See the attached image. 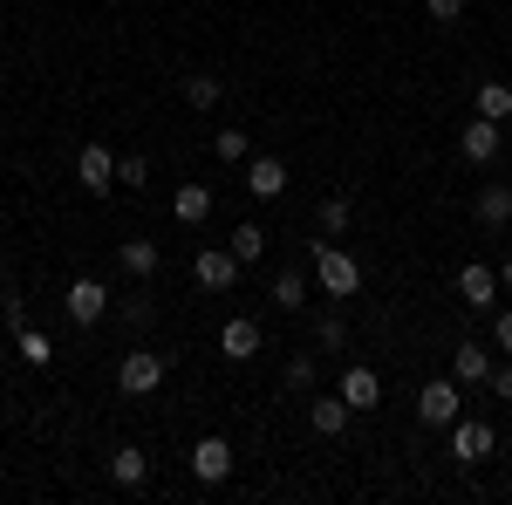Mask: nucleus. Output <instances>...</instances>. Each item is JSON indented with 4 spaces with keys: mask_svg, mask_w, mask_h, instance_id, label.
<instances>
[{
    "mask_svg": "<svg viewBox=\"0 0 512 505\" xmlns=\"http://www.w3.org/2000/svg\"><path fill=\"white\" fill-rule=\"evenodd\" d=\"M226 246L239 253V267H253V260L267 253V226H253V219H246V226H233V239H226Z\"/></svg>",
    "mask_w": 512,
    "mask_h": 505,
    "instance_id": "a878e982",
    "label": "nucleus"
},
{
    "mask_svg": "<svg viewBox=\"0 0 512 505\" xmlns=\"http://www.w3.org/2000/svg\"><path fill=\"white\" fill-rule=\"evenodd\" d=\"M0 287H7V260H0Z\"/></svg>",
    "mask_w": 512,
    "mask_h": 505,
    "instance_id": "72a5a7b5",
    "label": "nucleus"
},
{
    "mask_svg": "<svg viewBox=\"0 0 512 505\" xmlns=\"http://www.w3.org/2000/svg\"><path fill=\"white\" fill-rule=\"evenodd\" d=\"M219 96H226V82H219V76H205V69L185 76V103H192V110H219Z\"/></svg>",
    "mask_w": 512,
    "mask_h": 505,
    "instance_id": "4be33fe9",
    "label": "nucleus"
},
{
    "mask_svg": "<svg viewBox=\"0 0 512 505\" xmlns=\"http://www.w3.org/2000/svg\"><path fill=\"white\" fill-rule=\"evenodd\" d=\"M212 157H219V164H246V157H253V137H246V130H219V137H212Z\"/></svg>",
    "mask_w": 512,
    "mask_h": 505,
    "instance_id": "bb28decb",
    "label": "nucleus"
},
{
    "mask_svg": "<svg viewBox=\"0 0 512 505\" xmlns=\"http://www.w3.org/2000/svg\"><path fill=\"white\" fill-rule=\"evenodd\" d=\"M260 349H267V335H260L253 314H233V321L219 328V355H226V362H253Z\"/></svg>",
    "mask_w": 512,
    "mask_h": 505,
    "instance_id": "0eeeda50",
    "label": "nucleus"
},
{
    "mask_svg": "<svg viewBox=\"0 0 512 505\" xmlns=\"http://www.w3.org/2000/svg\"><path fill=\"white\" fill-rule=\"evenodd\" d=\"M315 342H321V349H342V342H349V321H342V314H321V321H315Z\"/></svg>",
    "mask_w": 512,
    "mask_h": 505,
    "instance_id": "c85d7f7f",
    "label": "nucleus"
},
{
    "mask_svg": "<svg viewBox=\"0 0 512 505\" xmlns=\"http://www.w3.org/2000/svg\"><path fill=\"white\" fill-rule=\"evenodd\" d=\"M117 383H123V396H151V389H164V355L158 349H130L117 362Z\"/></svg>",
    "mask_w": 512,
    "mask_h": 505,
    "instance_id": "f03ea898",
    "label": "nucleus"
},
{
    "mask_svg": "<svg viewBox=\"0 0 512 505\" xmlns=\"http://www.w3.org/2000/svg\"><path fill=\"white\" fill-rule=\"evenodd\" d=\"M492 444H499V437H492V424H478V417H458V424H451V458H458V465H485Z\"/></svg>",
    "mask_w": 512,
    "mask_h": 505,
    "instance_id": "6e6552de",
    "label": "nucleus"
},
{
    "mask_svg": "<svg viewBox=\"0 0 512 505\" xmlns=\"http://www.w3.org/2000/svg\"><path fill=\"white\" fill-rule=\"evenodd\" d=\"M492 342H499V349L512 355V308H499V314H492Z\"/></svg>",
    "mask_w": 512,
    "mask_h": 505,
    "instance_id": "2f4dec72",
    "label": "nucleus"
},
{
    "mask_svg": "<svg viewBox=\"0 0 512 505\" xmlns=\"http://www.w3.org/2000/svg\"><path fill=\"white\" fill-rule=\"evenodd\" d=\"M485 389H492L499 403H512V355H506V362H492V376H485Z\"/></svg>",
    "mask_w": 512,
    "mask_h": 505,
    "instance_id": "7c9ffc66",
    "label": "nucleus"
},
{
    "mask_svg": "<svg viewBox=\"0 0 512 505\" xmlns=\"http://www.w3.org/2000/svg\"><path fill=\"white\" fill-rule=\"evenodd\" d=\"M451 369H458V383H478V389H485V376H492V349L458 342V349H451Z\"/></svg>",
    "mask_w": 512,
    "mask_h": 505,
    "instance_id": "6ab92c4d",
    "label": "nucleus"
},
{
    "mask_svg": "<svg viewBox=\"0 0 512 505\" xmlns=\"http://www.w3.org/2000/svg\"><path fill=\"white\" fill-rule=\"evenodd\" d=\"M14 342H21V362H28V369H48V362H55V342L41 335L35 321H28V328H14Z\"/></svg>",
    "mask_w": 512,
    "mask_h": 505,
    "instance_id": "5701e85b",
    "label": "nucleus"
},
{
    "mask_svg": "<svg viewBox=\"0 0 512 505\" xmlns=\"http://www.w3.org/2000/svg\"><path fill=\"white\" fill-rule=\"evenodd\" d=\"M198 287H205V294H226V287H239V273H246V267H239V253H233V246H212V253H198Z\"/></svg>",
    "mask_w": 512,
    "mask_h": 505,
    "instance_id": "1a4fd4ad",
    "label": "nucleus"
},
{
    "mask_svg": "<svg viewBox=\"0 0 512 505\" xmlns=\"http://www.w3.org/2000/svg\"><path fill=\"white\" fill-rule=\"evenodd\" d=\"M246 192L253 198H280L287 192V164H280V157H246Z\"/></svg>",
    "mask_w": 512,
    "mask_h": 505,
    "instance_id": "2eb2a0df",
    "label": "nucleus"
},
{
    "mask_svg": "<svg viewBox=\"0 0 512 505\" xmlns=\"http://www.w3.org/2000/svg\"><path fill=\"white\" fill-rule=\"evenodd\" d=\"M233 465H239V451L226 444V437H198V444H192V478H198V485H226Z\"/></svg>",
    "mask_w": 512,
    "mask_h": 505,
    "instance_id": "7ed1b4c3",
    "label": "nucleus"
},
{
    "mask_svg": "<svg viewBox=\"0 0 512 505\" xmlns=\"http://www.w3.org/2000/svg\"><path fill=\"white\" fill-rule=\"evenodd\" d=\"M315 280L335 308H349L355 294H362V267H355L349 246H335V239H315Z\"/></svg>",
    "mask_w": 512,
    "mask_h": 505,
    "instance_id": "f257e3e1",
    "label": "nucleus"
},
{
    "mask_svg": "<svg viewBox=\"0 0 512 505\" xmlns=\"http://www.w3.org/2000/svg\"><path fill=\"white\" fill-rule=\"evenodd\" d=\"M76 178H82V192H117V157L103 151V144H82L76 151Z\"/></svg>",
    "mask_w": 512,
    "mask_h": 505,
    "instance_id": "9d476101",
    "label": "nucleus"
},
{
    "mask_svg": "<svg viewBox=\"0 0 512 505\" xmlns=\"http://www.w3.org/2000/svg\"><path fill=\"white\" fill-rule=\"evenodd\" d=\"M117 260H123V273H130V280H151V273L164 267L158 239H123V246H117Z\"/></svg>",
    "mask_w": 512,
    "mask_h": 505,
    "instance_id": "a211bd4d",
    "label": "nucleus"
},
{
    "mask_svg": "<svg viewBox=\"0 0 512 505\" xmlns=\"http://www.w3.org/2000/svg\"><path fill=\"white\" fill-rule=\"evenodd\" d=\"M267 301H274L280 314H294V308H308V273L301 267H280L274 280H267Z\"/></svg>",
    "mask_w": 512,
    "mask_h": 505,
    "instance_id": "dca6fc26",
    "label": "nucleus"
},
{
    "mask_svg": "<svg viewBox=\"0 0 512 505\" xmlns=\"http://www.w3.org/2000/svg\"><path fill=\"white\" fill-rule=\"evenodd\" d=\"M110 478H117L123 492H137V485H144V478H151V458H144V451H137V444H123L117 458H110Z\"/></svg>",
    "mask_w": 512,
    "mask_h": 505,
    "instance_id": "aec40b11",
    "label": "nucleus"
},
{
    "mask_svg": "<svg viewBox=\"0 0 512 505\" xmlns=\"http://www.w3.org/2000/svg\"><path fill=\"white\" fill-rule=\"evenodd\" d=\"M349 219H355V198H349V192H328V198H321L315 226H321L328 239H335V233H349Z\"/></svg>",
    "mask_w": 512,
    "mask_h": 505,
    "instance_id": "412c9836",
    "label": "nucleus"
},
{
    "mask_svg": "<svg viewBox=\"0 0 512 505\" xmlns=\"http://www.w3.org/2000/svg\"><path fill=\"white\" fill-rule=\"evenodd\" d=\"M171 219L178 226H205L212 219V185H178L171 192Z\"/></svg>",
    "mask_w": 512,
    "mask_h": 505,
    "instance_id": "f3484780",
    "label": "nucleus"
},
{
    "mask_svg": "<svg viewBox=\"0 0 512 505\" xmlns=\"http://www.w3.org/2000/svg\"><path fill=\"white\" fill-rule=\"evenodd\" d=\"M349 396H342V389H335V396H308V424L321 430V437H342V430H349Z\"/></svg>",
    "mask_w": 512,
    "mask_h": 505,
    "instance_id": "ddd939ff",
    "label": "nucleus"
},
{
    "mask_svg": "<svg viewBox=\"0 0 512 505\" xmlns=\"http://www.w3.org/2000/svg\"><path fill=\"white\" fill-rule=\"evenodd\" d=\"M458 301H465V308H499V273L492 267H478V260H465V267H458Z\"/></svg>",
    "mask_w": 512,
    "mask_h": 505,
    "instance_id": "9b49d317",
    "label": "nucleus"
},
{
    "mask_svg": "<svg viewBox=\"0 0 512 505\" xmlns=\"http://www.w3.org/2000/svg\"><path fill=\"white\" fill-rule=\"evenodd\" d=\"M499 144H506V123H492V117H472L458 130V157H465V164H492Z\"/></svg>",
    "mask_w": 512,
    "mask_h": 505,
    "instance_id": "423d86ee",
    "label": "nucleus"
},
{
    "mask_svg": "<svg viewBox=\"0 0 512 505\" xmlns=\"http://www.w3.org/2000/svg\"><path fill=\"white\" fill-rule=\"evenodd\" d=\"M417 417L431 430H451L458 424V376H437V383L417 389Z\"/></svg>",
    "mask_w": 512,
    "mask_h": 505,
    "instance_id": "20e7f679",
    "label": "nucleus"
},
{
    "mask_svg": "<svg viewBox=\"0 0 512 505\" xmlns=\"http://www.w3.org/2000/svg\"><path fill=\"white\" fill-rule=\"evenodd\" d=\"M144 178H151V157H144V151L117 157V185H130V192H137V185H144Z\"/></svg>",
    "mask_w": 512,
    "mask_h": 505,
    "instance_id": "cd10ccee",
    "label": "nucleus"
},
{
    "mask_svg": "<svg viewBox=\"0 0 512 505\" xmlns=\"http://www.w3.org/2000/svg\"><path fill=\"white\" fill-rule=\"evenodd\" d=\"M342 396H349V410H376V403H383V376H376L369 362H349V369H342Z\"/></svg>",
    "mask_w": 512,
    "mask_h": 505,
    "instance_id": "f8f14e48",
    "label": "nucleus"
},
{
    "mask_svg": "<svg viewBox=\"0 0 512 505\" xmlns=\"http://www.w3.org/2000/svg\"><path fill=\"white\" fill-rule=\"evenodd\" d=\"M62 308H69V321H76V328H96V321H103V314H110V287H103V280H89V273H82L76 287H69V294H62Z\"/></svg>",
    "mask_w": 512,
    "mask_h": 505,
    "instance_id": "39448f33",
    "label": "nucleus"
},
{
    "mask_svg": "<svg viewBox=\"0 0 512 505\" xmlns=\"http://www.w3.org/2000/svg\"><path fill=\"white\" fill-rule=\"evenodd\" d=\"M472 212H478V226H485V233H499V226H512V185H478Z\"/></svg>",
    "mask_w": 512,
    "mask_h": 505,
    "instance_id": "4468645a",
    "label": "nucleus"
},
{
    "mask_svg": "<svg viewBox=\"0 0 512 505\" xmlns=\"http://www.w3.org/2000/svg\"><path fill=\"white\" fill-rule=\"evenodd\" d=\"M499 287H506V294H512V260H506V267H499Z\"/></svg>",
    "mask_w": 512,
    "mask_h": 505,
    "instance_id": "473e14b6",
    "label": "nucleus"
},
{
    "mask_svg": "<svg viewBox=\"0 0 512 505\" xmlns=\"http://www.w3.org/2000/svg\"><path fill=\"white\" fill-rule=\"evenodd\" d=\"M280 383H287V396H315V383H321L315 355H294V362H287V369H280Z\"/></svg>",
    "mask_w": 512,
    "mask_h": 505,
    "instance_id": "b1692460",
    "label": "nucleus"
},
{
    "mask_svg": "<svg viewBox=\"0 0 512 505\" xmlns=\"http://www.w3.org/2000/svg\"><path fill=\"white\" fill-rule=\"evenodd\" d=\"M478 117H492V123L512 117V82H478Z\"/></svg>",
    "mask_w": 512,
    "mask_h": 505,
    "instance_id": "393cba45",
    "label": "nucleus"
},
{
    "mask_svg": "<svg viewBox=\"0 0 512 505\" xmlns=\"http://www.w3.org/2000/svg\"><path fill=\"white\" fill-rule=\"evenodd\" d=\"M424 14H431L437 28H458L465 21V0H424Z\"/></svg>",
    "mask_w": 512,
    "mask_h": 505,
    "instance_id": "c756f323",
    "label": "nucleus"
}]
</instances>
